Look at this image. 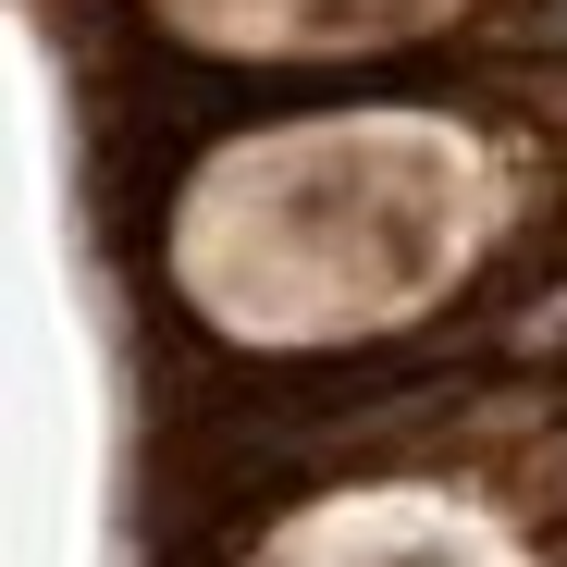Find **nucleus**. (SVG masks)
<instances>
[{
    "label": "nucleus",
    "instance_id": "obj_1",
    "mask_svg": "<svg viewBox=\"0 0 567 567\" xmlns=\"http://www.w3.org/2000/svg\"><path fill=\"white\" fill-rule=\"evenodd\" d=\"M555 346H567V271H555L543 297H530V309L506 321V358H555Z\"/></svg>",
    "mask_w": 567,
    "mask_h": 567
},
{
    "label": "nucleus",
    "instance_id": "obj_2",
    "mask_svg": "<svg viewBox=\"0 0 567 567\" xmlns=\"http://www.w3.org/2000/svg\"><path fill=\"white\" fill-rule=\"evenodd\" d=\"M506 38H518V50H567V0H543V13H518Z\"/></svg>",
    "mask_w": 567,
    "mask_h": 567
}]
</instances>
